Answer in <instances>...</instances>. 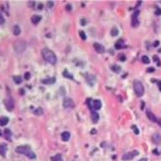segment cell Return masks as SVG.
<instances>
[{
    "label": "cell",
    "instance_id": "obj_4",
    "mask_svg": "<svg viewBox=\"0 0 161 161\" xmlns=\"http://www.w3.org/2000/svg\"><path fill=\"white\" fill-rule=\"evenodd\" d=\"M14 48H15V51L16 53H22L24 51V49L26 48V42L24 40H18V41H16L14 43Z\"/></svg>",
    "mask_w": 161,
    "mask_h": 161
},
{
    "label": "cell",
    "instance_id": "obj_24",
    "mask_svg": "<svg viewBox=\"0 0 161 161\" xmlns=\"http://www.w3.org/2000/svg\"><path fill=\"white\" fill-rule=\"evenodd\" d=\"M35 114L38 115V116H39V115H42V114H43V110H42L41 108H38V109L35 111Z\"/></svg>",
    "mask_w": 161,
    "mask_h": 161
},
{
    "label": "cell",
    "instance_id": "obj_31",
    "mask_svg": "<svg viewBox=\"0 0 161 161\" xmlns=\"http://www.w3.org/2000/svg\"><path fill=\"white\" fill-rule=\"evenodd\" d=\"M132 128H133V131H134L135 134H138V130H137L136 127H132Z\"/></svg>",
    "mask_w": 161,
    "mask_h": 161
},
{
    "label": "cell",
    "instance_id": "obj_16",
    "mask_svg": "<svg viewBox=\"0 0 161 161\" xmlns=\"http://www.w3.org/2000/svg\"><path fill=\"white\" fill-rule=\"evenodd\" d=\"M146 114H147V117H148L149 119H151L152 121H155V123H156V121H158L157 117H156V116H155L153 113H151V112H147Z\"/></svg>",
    "mask_w": 161,
    "mask_h": 161
},
{
    "label": "cell",
    "instance_id": "obj_20",
    "mask_svg": "<svg viewBox=\"0 0 161 161\" xmlns=\"http://www.w3.org/2000/svg\"><path fill=\"white\" fill-rule=\"evenodd\" d=\"M13 32H14V35H15V36H18L19 33H20V28H19V26H14Z\"/></svg>",
    "mask_w": 161,
    "mask_h": 161
},
{
    "label": "cell",
    "instance_id": "obj_8",
    "mask_svg": "<svg viewBox=\"0 0 161 161\" xmlns=\"http://www.w3.org/2000/svg\"><path fill=\"white\" fill-rule=\"evenodd\" d=\"M102 106V102L100 101V100H95V101H92V108L95 111H98L100 110Z\"/></svg>",
    "mask_w": 161,
    "mask_h": 161
},
{
    "label": "cell",
    "instance_id": "obj_18",
    "mask_svg": "<svg viewBox=\"0 0 161 161\" xmlns=\"http://www.w3.org/2000/svg\"><path fill=\"white\" fill-rule=\"evenodd\" d=\"M51 161H63V160H62V157L60 156V155H56V156L52 157Z\"/></svg>",
    "mask_w": 161,
    "mask_h": 161
},
{
    "label": "cell",
    "instance_id": "obj_2",
    "mask_svg": "<svg viewBox=\"0 0 161 161\" xmlns=\"http://www.w3.org/2000/svg\"><path fill=\"white\" fill-rule=\"evenodd\" d=\"M16 153L22 154V155H25V156H27L29 159H36V154L31 151V148L28 145L18 146L17 148H16Z\"/></svg>",
    "mask_w": 161,
    "mask_h": 161
},
{
    "label": "cell",
    "instance_id": "obj_17",
    "mask_svg": "<svg viewBox=\"0 0 161 161\" xmlns=\"http://www.w3.org/2000/svg\"><path fill=\"white\" fill-rule=\"evenodd\" d=\"M9 123V118L8 117H1L0 118V126H5Z\"/></svg>",
    "mask_w": 161,
    "mask_h": 161
},
{
    "label": "cell",
    "instance_id": "obj_37",
    "mask_svg": "<svg viewBox=\"0 0 161 161\" xmlns=\"http://www.w3.org/2000/svg\"><path fill=\"white\" fill-rule=\"evenodd\" d=\"M140 161H147V159H146V158H142Z\"/></svg>",
    "mask_w": 161,
    "mask_h": 161
},
{
    "label": "cell",
    "instance_id": "obj_7",
    "mask_svg": "<svg viewBox=\"0 0 161 161\" xmlns=\"http://www.w3.org/2000/svg\"><path fill=\"white\" fill-rule=\"evenodd\" d=\"M63 108L66 109H72L74 108V101L70 98H66L63 100Z\"/></svg>",
    "mask_w": 161,
    "mask_h": 161
},
{
    "label": "cell",
    "instance_id": "obj_10",
    "mask_svg": "<svg viewBox=\"0 0 161 161\" xmlns=\"http://www.w3.org/2000/svg\"><path fill=\"white\" fill-rule=\"evenodd\" d=\"M91 120H92V123H95V124H97L99 121V114L96 111H92L91 112Z\"/></svg>",
    "mask_w": 161,
    "mask_h": 161
},
{
    "label": "cell",
    "instance_id": "obj_6",
    "mask_svg": "<svg viewBox=\"0 0 161 161\" xmlns=\"http://www.w3.org/2000/svg\"><path fill=\"white\" fill-rule=\"evenodd\" d=\"M136 155H138V152L137 151H132L130 153H127L125 154L124 156H123V160L124 161H128V160H131L134 158V156H136Z\"/></svg>",
    "mask_w": 161,
    "mask_h": 161
},
{
    "label": "cell",
    "instance_id": "obj_38",
    "mask_svg": "<svg viewBox=\"0 0 161 161\" xmlns=\"http://www.w3.org/2000/svg\"><path fill=\"white\" fill-rule=\"evenodd\" d=\"M53 5V2H48V7H52Z\"/></svg>",
    "mask_w": 161,
    "mask_h": 161
},
{
    "label": "cell",
    "instance_id": "obj_14",
    "mask_svg": "<svg viewBox=\"0 0 161 161\" xmlns=\"http://www.w3.org/2000/svg\"><path fill=\"white\" fill-rule=\"evenodd\" d=\"M61 138H62V141H69V138H70V133L68 131H65L61 133Z\"/></svg>",
    "mask_w": 161,
    "mask_h": 161
},
{
    "label": "cell",
    "instance_id": "obj_21",
    "mask_svg": "<svg viewBox=\"0 0 161 161\" xmlns=\"http://www.w3.org/2000/svg\"><path fill=\"white\" fill-rule=\"evenodd\" d=\"M13 80H14V82L16 83V84H20L22 81H23L20 76H14V77H13Z\"/></svg>",
    "mask_w": 161,
    "mask_h": 161
},
{
    "label": "cell",
    "instance_id": "obj_11",
    "mask_svg": "<svg viewBox=\"0 0 161 161\" xmlns=\"http://www.w3.org/2000/svg\"><path fill=\"white\" fill-rule=\"evenodd\" d=\"M152 138H153V142L156 143V144H159L161 142V135L158 134V133H155V134L152 136Z\"/></svg>",
    "mask_w": 161,
    "mask_h": 161
},
{
    "label": "cell",
    "instance_id": "obj_23",
    "mask_svg": "<svg viewBox=\"0 0 161 161\" xmlns=\"http://www.w3.org/2000/svg\"><path fill=\"white\" fill-rule=\"evenodd\" d=\"M54 82H55L54 79H51V80H42L43 84H52V83H54Z\"/></svg>",
    "mask_w": 161,
    "mask_h": 161
},
{
    "label": "cell",
    "instance_id": "obj_12",
    "mask_svg": "<svg viewBox=\"0 0 161 161\" xmlns=\"http://www.w3.org/2000/svg\"><path fill=\"white\" fill-rule=\"evenodd\" d=\"M40 20H41V16H40V15H33L32 17H31V22H32V24H35V25H37Z\"/></svg>",
    "mask_w": 161,
    "mask_h": 161
},
{
    "label": "cell",
    "instance_id": "obj_25",
    "mask_svg": "<svg viewBox=\"0 0 161 161\" xmlns=\"http://www.w3.org/2000/svg\"><path fill=\"white\" fill-rule=\"evenodd\" d=\"M142 61H143L144 63H149V62H151V60H149V58H148L147 56H143V57H142Z\"/></svg>",
    "mask_w": 161,
    "mask_h": 161
},
{
    "label": "cell",
    "instance_id": "obj_9",
    "mask_svg": "<svg viewBox=\"0 0 161 161\" xmlns=\"http://www.w3.org/2000/svg\"><path fill=\"white\" fill-rule=\"evenodd\" d=\"M93 47H95V49L98 52V53H100V54H102V53H104V47L101 45V44H99V43H95L93 44Z\"/></svg>",
    "mask_w": 161,
    "mask_h": 161
},
{
    "label": "cell",
    "instance_id": "obj_19",
    "mask_svg": "<svg viewBox=\"0 0 161 161\" xmlns=\"http://www.w3.org/2000/svg\"><path fill=\"white\" fill-rule=\"evenodd\" d=\"M111 35H112L113 37L118 36V29L116 28V27H113V28H112V30H111Z\"/></svg>",
    "mask_w": 161,
    "mask_h": 161
},
{
    "label": "cell",
    "instance_id": "obj_3",
    "mask_svg": "<svg viewBox=\"0 0 161 161\" xmlns=\"http://www.w3.org/2000/svg\"><path fill=\"white\" fill-rule=\"evenodd\" d=\"M133 90H134L135 96H137V97H142L144 95V91H145L143 84L137 80L133 82Z\"/></svg>",
    "mask_w": 161,
    "mask_h": 161
},
{
    "label": "cell",
    "instance_id": "obj_1",
    "mask_svg": "<svg viewBox=\"0 0 161 161\" xmlns=\"http://www.w3.org/2000/svg\"><path fill=\"white\" fill-rule=\"evenodd\" d=\"M42 56L46 62L51 63V65H55L57 62L56 55H55V53L53 51H51L49 48H43L42 49Z\"/></svg>",
    "mask_w": 161,
    "mask_h": 161
},
{
    "label": "cell",
    "instance_id": "obj_34",
    "mask_svg": "<svg viewBox=\"0 0 161 161\" xmlns=\"http://www.w3.org/2000/svg\"><path fill=\"white\" fill-rule=\"evenodd\" d=\"M147 71H148V72H154V71H155V69H154V68H148V69H147Z\"/></svg>",
    "mask_w": 161,
    "mask_h": 161
},
{
    "label": "cell",
    "instance_id": "obj_30",
    "mask_svg": "<svg viewBox=\"0 0 161 161\" xmlns=\"http://www.w3.org/2000/svg\"><path fill=\"white\" fill-rule=\"evenodd\" d=\"M29 77H30V73L27 72V73L25 74V80H29Z\"/></svg>",
    "mask_w": 161,
    "mask_h": 161
},
{
    "label": "cell",
    "instance_id": "obj_29",
    "mask_svg": "<svg viewBox=\"0 0 161 161\" xmlns=\"http://www.w3.org/2000/svg\"><path fill=\"white\" fill-rule=\"evenodd\" d=\"M3 23H4V18H3L2 14L0 13V25H1V24H3Z\"/></svg>",
    "mask_w": 161,
    "mask_h": 161
},
{
    "label": "cell",
    "instance_id": "obj_36",
    "mask_svg": "<svg viewBox=\"0 0 161 161\" xmlns=\"http://www.w3.org/2000/svg\"><path fill=\"white\" fill-rule=\"evenodd\" d=\"M158 44H159V42H158V41H156V42L154 43V46H158Z\"/></svg>",
    "mask_w": 161,
    "mask_h": 161
},
{
    "label": "cell",
    "instance_id": "obj_27",
    "mask_svg": "<svg viewBox=\"0 0 161 161\" xmlns=\"http://www.w3.org/2000/svg\"><path fill=\"white\" fill-rule=\"evenodd\" d=\"M62 74H63V76H68V77H70V79H71V80H72V79H73V76H72V74H70V73H69V72H67V71H65V72H63V73H62Z\"/></svg>",
    "mask_w": 161,
    "mask_h": 161
},
{
    "label": "cell",
    "instance_id": "obj_32",
    "mask_svg": "<svg viewBox=\"0 0 161 161\" xmlns=\"http://www.w3.org/2000/svg\"><path fill=\"white\" fill-rule=\"evenodd\" d=\"M155 14H156V15H160V14H161V10H160V9H157V11L155 12Z\"/></svg>",
    "mask_w": 161,
    "mask_h": 161
},
{
    "label": "cell",
    "instance_id": "obj_28",
    "mask_svg": "<svg viewBox=\"0 0 161 161\" xmlns=\"http://www.w3.org/2000/svg\"><path fill=\"white\" fill-rule=\"evenodd\" d=\"M80 36H81V38L83 39V40H86V35H85V32L84 31H80Z\"/></svg>",
    "mask_w": 161,
    "mask_h": 161
},
{
    "label": "cell",
    "instance_id": "obj_22",
    "mask_svg": "<svg viewBox=\"0 0 161 161\" xmlns=\"http://www.w3.org/2000/svg\"><path fill=\"white\" fill-rule=\"evenodd\" d=\"M112 70H113L114 72H116V73H118V72L120 71V67L114 65V66H112Z\"/></svg>",
    "mask_w": 161,
    "mask_h": 161
},
{
    "label": "cell",
    "instance_id": "obj_39",
    "mask_svg": "<svg viewBox=\"0 0 161 161\" xmlns=\"http://www.w3.org/2000/svg\"><path fill=\"white\" fill-rule=\"evenodd\" d=\"M158 124H159V125L161 126V120H158Z\"/></svg>",
    "mask_w": 161,
    "mask_h": 161
},
{
    "label": "cell",
    "instance_id": "obj_13",
    "mask_svg": "<svg viewBox=\"0 0 161 161\" xmlns=\"http://www.w3.org/2000/svg\"><path fill=\"white\" fill-rule=\"evenodd\" d=\"M3 135L5 136V138H8V140H11V137H12V132H11L10 129H5L3 131Z\"/></svg>",
    "mask_w": 161,
    "mask_h": 161
},
{
    "label": "cell",
    "instance_id": "obj_35",
    "mask_svg": "<svg viewBox=\"0 0 161 161\" xmlns=\"http://www.w3.org/2000/svg\"><path fill=\"white\" fill-rule=\"evenodd\" d=\"M67 9H68V11H71V5L68 4V5H67Z\"/></svg>",
    "mask_w": 161,
    "mask_h": 161
},
{
    "label": "cell",
    "instance_id": "obj_33",
    "mask_svg": "<svg viewBox=\"0 0 161 161\" xmlns=\"http://www.w3.org/2000/svg\"><path fill=\"white\" fill-rule=\"evenodd\" d=\"M155 82H156V83H157V84L159 85V90L161 91V82H159V81H155Z\"/></svg>",
    "mask_w": 161,
    "mask_h": 161
},
{
    "label": "cell",
    "instance_id": "obj_15",
    "mask_svg": "<svg viewBox=\"0 0 161 161\" xmlns=\"http://www.w3.org/2000/svg\"><path fill=\"white\" fill-rule=\"evenodd\" d=\"M5 152H7V145L5 144H0V155L4 157Z\"/></svg>",
    "mask_w": 161,
    "mask_h": 161
},
{
    "label": "cell",
    "instance_id": "obj_5",
    "mask_svg": "<svg viewBox=\"0 0 161 161\" xmlns=\"http://www.w3.org/2000/svg\"><path fill=\"white\" fill-rule=\"evenodd\" d=\"M4 105H5V109L8 111H13L14 109V100L11 98V97H8L7 99L4 100Z\"/></svg>",
    "mask_w": 161,
    "mask_h": 161
},
{
    "label": "cell",
    "instance_id": "obj_26",
    "mask_svg": "<svg viewBox=\"0 0 161 161\" xmlns=\"http://www.w3.org/2000/svg\"><path fill=\"white\" fill-rule=\"evenodd\" d=\"M121 43H123V40H120L119 42L117 41V42H116V44H115V47H116V48H121V47H123Z\"/></svg>",
    "mask_w": 161,
    "mask_h": 161
}]
</instances>
